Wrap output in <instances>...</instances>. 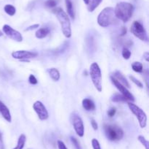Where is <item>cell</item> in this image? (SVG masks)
Here are the masks:
<instances>
[{
    "mask_svg": "<svg viewBox=\"0 0 149 149\" xmlns=\"http://www.w3.org/2000/svg\"><path fill=\"white\" fill-rule=\"evenodd\" d=\"M134 7L132 4L125 1H121L116 5L114 13L118 20H122L124 23L127 22L133 14Z\"/></svg>",
    "mask_w": 149,
    "mask_h": 149,
    "instance_id": "cell-1",
    "label": "cell"
},
{
    "mask_svg": "<svg viewBox=\"0 0 149 149\" xmlns=\"http://www.w3.org/2000/svg\"><path fill=\"white\" fill-rule=\"evenodd\" d=\"M97 23L103 28L118 23V19L115 15L114 9L111 7H107L103 9L98 15Z\"/></svg>",
    "mask_w": 149,
    "mask_h": 149,
    "instance_id": "cell-2",
    "label": "cell"
},
{
    "mask_svg": "<svg viewBox=\"0 0 149 149\" xmlns=\"http://www.w3.org/2000/svg\"><path fill=\"white\" fill-rule=\"evenodd\" d=\"M53 13L56 15L58 21L61 26V30L63 34L66 38H70L71 37V26L70 19L68 18L67 13L64 12L63 9L58 7L56 9H54Z\"/></svg>",
    "mask_w": 149,
    "mask_h": 149,
    "instance_id": "cell-3",
    "label": "cell"
},
{
    "mask_svg": "<svg viewBox=\"0 0 149 149\" xmlns=\"http://www.w3.org/2000/svg\"><path fill=\"white\" fill-rule=\"evenodd\" d=\"M103 129L106 137L111 141H119L123 138V130L118 126L113 125V124H105Z\"/></svg>",
    "mask_w": 149,
    "mask_h": 149,
    "instance_id": "cell-4",
    "label": "cell"
},
{
    "mask_svg": "<svg viewBox=\"0 0 149 149\" xmlns=\"http://www.w3.org/2000/svg\"><path fill=\"white\" fill-rule=\"evenodd\" d=\"M90 75L93 85L99 92L102 91V73L100 67L96 62L93 63L90 67Z\"/></svg>",
    "mask_w": 149,
    "mask_h": 149,
    "instance_id": "cell-5",
    "label": "cell"
},
{
    "mask_svg": "<svg viewBox=\"0 0 149 149\" xmlns=\"http://www.w3.org/2000/svg\"><path fill=\"white\" fill-rule=\"evenodd\" d=\"M127 104L131 112L135 115L137 119L138 120V122H139L141 128H145L147 124V115L146 112L141 108L137 106L135 104L132 103V102H129Z\"/></svg>",
    "mask_w": 149,
    "mask_h": 149,
    "instance_id": "cell-6",
    "label": "cell"
},
{
    "mask_svg": "<svg viewBox=\"0 0 149 149\" xmlns=\"http://www.w3.org/2000/svg\"><path fill=\"white\" fill-rule=\"evenodd\" d=\"M71 122L77 135L81 137H83L84 134V123L80 115L77 112H72L71 115Z\"/></svg>",
    "mask_w": 149,
    "mask_h": 149,
    "instance_id": "cell-7",
    "label": "cell"
},
{
    "mask_svg": "<svg viewBox=\"0 0 149 149\" xmlns=\"http://www.w3.org/2000/svg\"><path fill=\"white\" fill-rule=\"evenodd\" d=\"M130 31L136 37H138L141 40L145 41V42L148 41L146 31L144 26L140 22L134 21L131 26Z\"/></svg>",
    "mask_w": 149,
    "mask_h": 149,
    "instance_id": "cell-8",
    "label": "cell"
},
{
    "mask_svg": "<svg viewBox=\"0 0 149 149\" xmlns=\"http://www.w3.org/2000/svg\"><path fill=\"white\" fill-rule=\"evenodd\" d=\"M2 30L3 32H4L9 38H10V39H13V40L17 42H20L23 41V36H22L21 34H20L18 31L14 29L13 28H12L11 26H9V25H4L2 27Z\"/></svg>",
    "mask_w": 149,
    "mask_h": 149,
    "instance_id": "cell-9",
    "label": "cell"
},
{
    "mask_svg": "<svg viewBox=\"0 0 149 149\" xmlns=\"http://www.w3.org/2000/svg\"><path fill=\"white\" fill-rule=\"evenodd\" d=\"M33 108L35 112L37 114L38 117L42 121L47 120L49 117V113H48L47 110L46 109L44 104L40 101H36L33 103Z\"/></svg>",
    "mask_w": 149,
    "mask_h": 149,
    "instance_id": "cell-10",
    "label": "cell"
},
{
    "mask_svg": "<svg viewBox=\"0 0 149 149\" xmlns=\"http://www.w3.org/2000/svg\"><path fill=\"white\" fill-rule=\"evenodd\" d=\"M111 82L113 83V84L116 86V89H117L118 90L122 93V94L124 95L128 100L132 101V102H134V101H135V97H134L133 94H132L125 86H124L123 85L121 84V83H119L117 80H116L112 75L111 76Z\"/></svg>",
    "mask_w": 149,
    "mask_h": 149,
    "instance_id": "cell-11",
    "label": "cell"
},
{
    "mask_svg": "<svg viewBox=\"0 0 149 149\" xmlns=\"http://www.w3.org/2000/svg\"><path fill=\"white\" fill-rule=\"evenodd\" d=\"M38 56V53L36 52H31L28 51H16L12 53V56L15 59L24 60L30 59V58H35Z\"/></svg>",
    "mask_w": 149,
    "mask_h": 149,
    "instance_id": "cell-12",
    "label": "cell"
},
{
    "mask_svg": "<svg viewBox=\"0 0 149 149\" xmlns=\"http://www.w3.org/2000/svg\"><path fill=\"white\" fill-rule=\"evenodd\" d=\"M0 113L1 114L3 118H4L7 122H11L12 116L11 113H10V110L8 109V108H7L1 101H0Z\"/></svg>",
    "mask_w": 149,
    "mask_h": 149,
    "instance_id": "cell-13",
    "label": "cell"
},
{
    "mask_svg": "<svg viewBox=\"0 0 149 149\" xmlns=\"http://www.w3.org/2000/svg\"><path fill=\"white\" fill-rule=\"evenodd\" d=\"M112 76H113L116 80H117L121 84H122L124 86H125L127 89H130V85L129 82L127 81L126 77H125L120 72L116 71L113 73V74Z\"/></svg>",
    "mask_w": 149,
    "mask_h": 149,
    "instance_id": "cell-14",
    "label": "cell"
},
{
    "mask_svg": "<svg viewBox=\"0 0 149 149\" xmlns=\"http://www.w3.org/2000/svg\"><path fill=\"white\" fill-rule=\"evenodd\" d=\"M82 106L84 110L87 111L94 110L95 109V105L94 102L90 99H84L82 100Z\"/></svg>",
    "mask_w": 149,
    "mask_h": 149,
    "instance_id": "cell-15",
    "label": "cell"
},
{
    "mask_svg": "<svg viewBox=\"0 0 149 149\" xmlns=\"http://www.w3.org/2000/svg\"><path fill=\"white\" fill-rule=\"evenodd\" d=\"M49 32H50V30H49V28L42 27L36 31L35 35H36V37L38 38V39H43V38L46 37L49 34Z\"/></svg>",
    "mask_w": 149,
    "mask_h": 149,
    "instance_id": "cell-16",
    "label": "cell"
},
{
    "mask_svg": "<svg viewBox=\"0 0 149 149\" xmlns=\"http://www.w3.org/2000/svg\"><path fill=\"white\" fill-rule=\"evenodd\" d=\"M65 7H66L67 13L68 15L72 19L75 18V12L74 10V6H73V3L71 0H65Z\"/></svg>",
    "mask_w": 149,
    "mask_h": 149,
    "instance_id": "cell-17",
    "label": "cell"
},
{
    "mask_svg": "<svg viewBox=\"0 0 149 149\" xmlns=\"http://www.w3.org/2000/svg\"><path fill=\"white\" fill-rule=\"evenodd\" d=\"M47 72L49 73L50 77L54 81H58L60 80V78H61V74H60V72L58 71V69L52 67V68L49 69L47 70Z\"/></svg>",
    "mask_w": 149,
    "mask_h": 149,
    "instance_id": "cell-18",
    "label": "cell"
},
{
    "mask_svg": "<svg viewBox=\"0 0 149 149\" xmlns=\"http://www.w3.org/2000/svg\"><path fill=\"white\" fill-rule=\"evenodd\" d=\"M103 0H89L87 4V10L89 12H93L102 2Z\"/></svg>",
    "mask_w": 149,
    "mask_h": 149,
    "instance_id": "cell-19",
    "label": "cell"
},
{
    "mask_svg": "<svg viewBox=\"0 0 149 149\" xmlns=\"http://www.w3.org/2000/svg\"><path fill=\"white\" fill-rule=\"evenodd\" d=\"M111 99L113 102H123L129 101L124 95L120 94V93H114L113 95H112Z\"/></svg>",
    "mask_w": 149,
    "mask_h": 149,
    "instance_id": "cell-20",
    "label": "cell"
},
{
    "mask_svg": "<svg viewBox=\"0 0 149 149\" xmlns=\"http://www.w3.org/2000/svg\"><path fill=\"white\" fill-rule=\"evenodd\" d=\"M26 135L23 134H20V137H19L18 138V140H17V145H16L13 149H23L25 145V143H26Z\"/></svg>",
    "mask_w": 149,
    "mask_h": 149,
    "instance_id": "cell-21",
    "label": "cell"
},
{
    "mask_svg": "<svg viewBox=\"0 0 149 149\" xmlns=\"http://www.w3.org/2000/svg\"><path fill=\"white\" fill-rule=\"evenodd\" d=\"M4 10L7 15L10 16H13L16 13V9L12 4H6L4 7Z\"/></svg>",
    "mask_w": 149,
    "mask_h": 149,
    "instance_id": "cell-22",
    "label": "cell"
},
{
    "mask_svg": "<svg viewBox=\"0 0 149 149\" xmlns=\"http://www.w3.org/2000/svg\"><path fill=\"white\" fill-rule=\"evenodd\" d=\"M132 68L136 72H142L143 70V66L140 61H135L132 64Z\"/></svg>",
    "mask_w": 149,
    "mask_h": 149,
    "instance_id": "cell-23",
    "label": "cell"
},
{
    "mask_svg": "<svg viewBox=\"0 0 149 149\" xmlns=\"http://www.w3.org/2000/svg\"><path fill=\"white\" fill-rule=\"evenodd\" d=\"M138 140L141 142V144L146 148V149H149V143L148 140L142 135H139L138 137Z\"/></svg>",
    "mask_w": 149,
    "mask_h": 149,
    "instance_id": "cell-24",
    "label": "cell"
},
{
    "mask_svg": "<svg viewBox=\"0 0 149 149\" xmlns=\"http://www.w3.org/2000/svg\"><path fill=\"white\" fill-rule=\"evenodd\" d=\"M58 0H47L45 4L47 7L53 8V7H56V5L58 4Z\"/></svg>",
    "mask_w": 149,
    "mask_h": 149,
    "instance_id": "cell-25",
    "label": "cell"
},
{
    "mask_svg": "<svg viewBox=\"0 0 149 149\" xmlns=\"http://www.w3.org/2000/svg\"><path fill=\"white\" fill-rule=\"evenodd\" d=\"M131 51L128 49L127 48H124L123 50H122V57H123L125 59L127 60L130 58L131 56Z\"/></svg>",
    "mask_w": 149,
    "mask_h": 149,
    "instance_id": "cell-26",
    "label": "cell"
},
{
    "mask_svg": "<svg viewBox=\"0 0 149 149\" xmlns=\"http://www.w3.org/2000/svg\"><path fill=\"white\" fill-rule=\"evenodd\" d=\"M129 78L130 79L131 81L133 82V83H135V84L136 85V86H138V87L141 88V89H143V83H141V82L139 80H138V79H137V78H135V77H134V76L129 75Z\"/></svg>",
    "mask_w": 149,
    "mask_h": 149,
    "instance_id": "cell-27",
    "label": "cell"
},
{
    "mask_svg": "<svg viewBox=\"0 0 149 149\" xmlns=\"http://www.w3.org/2000/svg\"><path fill=\"white\" fill-rule=\"evenodd\" d=\"M71 142H72V144L74 145L75 149H81L79 143V141L77 140V138H75V137H71Z\"/></svg>",
    "mask_w": 149,
    "mask_h": 149,
    "instance_id": "cell-28",
    "label": "cell"
},
{
    "mask_svg": "<svg viewBox=\"0 0 149 149\" xmlns=\"http://www.w3.org/2000/svg\"><path fill=\"white\" fill-rule=\"evenodd\" d=\"M92 145H93V149H101L100 143L97 139L94 138L92 140Z\"/></svg>",
    "mask_w": 149,
    "mask_h": 149,
    "instance_id": "cell-29",
    "label": "cell"
},
{
    "mask_svg": "<svg viewBox=\"0 0 149 149\" xmlns=\"http://www.w3.org/2000/svg\"><path fill=\"white\" fill-rule=\"evenodd\" d=\"M29 83L32 85H36L38 83L37 79L36 78V77H35L33 74H30V75H29Z\"/></svg>",
    "mask_w": 149,
    "mask_h": 149,
    "instance_id": "cell-30",
    "label": "cell"
},
{
    "mask_svg": "<svg viewBox=\"0 0 149 149\" xmlns=\"http://www.w3.org/2000/svg\"><path fill=\"white\" fill-rule=\"evenodd\" d=\"M116 112V109L115 108H111L110 110H109V111L107 112L108 115L109 117H113L115 115Z\"/></svg>",
    "mask_w": 149,
    "mask_h": 149,
    "instance_id": "cell-31",
    "label": "cell"
},
{
    "mask_svg": "<svg viewBox=\"0 0 149 149\" xmlns=\"http://www.w3.org/2000/svg\"><path fill=\"white\" fill-rule=\"evenodd\" d=\"M58 149H68L66 146H65V143L63 141H61V140H58Z\"/></svg>",
    "mask_w": 149,
    "mask_h": 149,
    "instance_id": "cell-32",
    "label": "cell"
},
{
    "mask_svg": "<svg viewBox=\"0 0 149 149\" xmlns=\"http://www.w3.org/2000/svg\"><path fill=\"white\" fill-rule=\"evenodd\" d=\"M39 27V24H33L32 25V26H29L28 28H26V29H25V31H31V30H33V29H37V28Z\"/></svg>",
    "mask_w": 149,
    "mask_h": 149,
    "instance_id": "cell-33",
    "label": "cell"
},
{
    "mask_svg": "<svg viewBox=\"0 0 149 149\" xmlns=\"http://www.w3.org/2000/svg\"><path fill=\"white\" fill-rule=\"evenodd\" d=\"M91 125H92V127H93V129L94 130H97V129H98V125H97V122H96L94 119L91 120Z\"/></svg>",
    "mask_w": 149,
    "mask_h": 149,
    "instance_id": "cell-34",
    "label": "cell"
},
{
    "mask_svg": "<svg viewBox=\"0 0 149 149\" xmlns=\"http://www.w3.org/2000/svg\"><path fill=\"white\" fill-rule=\"evenodd\" d=\"M0 149H4V143H3L2 140V135H1V132H0Z\"/></svg>",
    "mask_w": 149,
    "mask_h": 149,
    "instance_id": "cell-35",
    "label": "cell"
},
{
    "mask_svg": "<svg viewBox=\"0 0 149 149\" xmlns=\"http://www.w3.org/2000/svg\"><path fill=\"white\" fill-rule=\"evenodd\" d=\"M143 57H144V58H145L146 61L147 62H148V61H149V53H148V52L144 53Z\"/></svg>",
    "mask_w": 149,
    "mask_h": 149,
    "instance_id": "cell-36",
    "label": "cell"
},
{
    "mask_svg": "<svg viewBox=\"0 0 149 149\" xmlns=\"http://www.w3.org/2000/svg\"><path fill=\"white\" fill-rule=\"evenodd\" d=\"M125 34H127V29L125 27H122V32L121 36H124V35H125Z\"/></svg>",
    "mask_w": 149,
    "mask_h": 149,
    "instance_id": "cell-37",
    "label": "cell"
},
{
    "mask_svg": "<svg viewBox=\"0 0 149 149\" xmlns=\"http://www.w3.org/2000/svg\"><path fill=\"white\" fill-rule=\"evenodd\" d=\"M83 1H84V4H88V2H89V0H83Z\"/></svg>",
    "mask_w": 149,
    "mask_h": 149,
    "instance_id": "cell-38",
    "label": "cell"
},
{
    "mask_svg": "<svg viewBox=\"0 0 149 149\" xmlns=\"http://www.w3.org/2000/svg\"><path fill=\"white\" fill-rule=\"evenodd\" d=\"M2 35H3V33L1 32V30H0V37H1V36H2Z\"/></svg>",
    "mask_w": 149,
    "mask_h": 149,
    "instance_id": "cell-39",
    "label": "cell"
}]
</instances>
